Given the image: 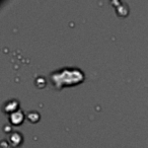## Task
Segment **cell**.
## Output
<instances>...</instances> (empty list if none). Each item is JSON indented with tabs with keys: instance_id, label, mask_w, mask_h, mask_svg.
<instances>
[{
	"instance_id": "1",
	"label": "cell",
	"mask_w": 148,
	"mask_h": 148,
	"mask_svg": "<svg viewBox=\"0 0 148 148\" xmlns=\"http://www.w3.org/2000/svg\"><path fill=\"white\" fill-rule=\"evenodd\" d=\"M49 79L56 89H62L64 86H71L82 82L84 73L77 67H62L51 72Z\"/></svg>"
},
{
	"instance_id": "2",
	"label": "cell",
	"mask_w": 148,
	"mask_h": 148,
	"mask_svg": "<svg viewBox=\"0 0 148 148\" xmlns=\"http://www.w3.org/2000/svg\"><path fill=\"white\" fill-rule=\"evenodd\" d=\"M18 101H16V99H9V101H6L4 103H3V112L6 114H8V115H10V114H12L13 112L17 111V110H19V107H18Z\"/></svg>"
},
{
	"instance_id": "3",
	"label": "cell",
	"mask_w": 148,
	"mask_h": 148,
	"mask_svg": "<svg viewBox=\"0 0 148 148\" xmlns=\"http://www.w3.org/2000/svg\"><path fill=\"white\" fill-rule=\"evenodd\" d=\"M8 119L10 121V123L13 124V125H21L23 120H25V114L19 109L17 111L13 112L10 115H8Z\"/></svg>"
},
{
	"instance_id": "4",
	"label": "cell",
	"mask_w": 148,
	"mask_h": 148,
	"mask_svg": "<svg viewBox=\"0 0 148 148\" xmlns=\"http://www.w3.org/2000/svg\"><path fill=\"white\" fill-rule=\"evenodd\" d=\"M21 140H23V136H21V134L18 133V132H13L10 135V138H9V141H10L11 145H12L13 147L19 145Z\"/></svg>"
}]
</instances>
